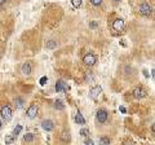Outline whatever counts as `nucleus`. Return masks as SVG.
<instances>
[{
	"label": "nucleus",
	"instance_id": "nucleus-14",
	"mask_svg": "<svg viewBox=\"0 0 155 145\" xmlns=\"http://www.w3.org/2000/svg\"><path fill=\"white\" fill-rule=\"evenodd\" d=\"M14 105H16L17 109H22L23 105H25V101H23V99H21V97H16V100H14Z\"/></svg>",
	"mask_w": 155,
	"mask_h": 145
},
{
	"label": "nucleus",
	"instance_id": "nucleus-6",
	"mask_svg": "<svg viewBox=\"0 0 155 145\" xmlns=\"http://www.w3.org/2000/svg\"><path fill=\"white\" fill-rule=\"evenodd\" d=\"M107 118H109V114H107V111L105 110V109H100V110L97 111V114H96L97 122H100V123H106Z\"/></svg>",
	"mask_w": 155,
	"mask_h": 145
},
{
	"label": "nucleus",
	"instance_id": "nucleus-12",
	"mask_svg": "<svg viewBox=\"0 0 155 145\" xmlns=\"http://www.w3.org/2000/svg\"><path fill=\"white\" fill-rule=\"evenodd\" d=\"M75 122L78 123V125H85V119H84V117L82 115V113H80V111H78V113H76Z\"/></svg>",
	"mask_w": 155,
	"mask_h": 145
},
{
	"label": "nucleus",
	"instance_id": "nucleus-18",
	"mask_svg": "<svg viewBox=\"0 0 155 145\" xmlns=\"http://www.w3.org/2000/svg\"><path fill=\"white\" fill-rule=\"evenodd\" d=\"M21 131H22V126H21V125H17L16 128L13 130V136H14V137H17V136L21 134Z\"/></svg>",
	"mask_w": 155,
	"mask_h": 145
},
{
	"label": "nucleus",
	"instance_id": "nucleus-19",
	"mask_svg": "<svg viewBox=\"0 0 155 145\" xmlns=\"http://www.w3.org/2000/svg\"><path fill=\"white\" fill-rule=\"evenodd\" d=\"M34 134H26L25 136H23V140L26 141V143H31L32 140H34Z\"/></svg>",
	"mask_w": 155,
	"mask_h": 145
},
{
	"label": "nucleus",
	"instance_id": "nucleus-15",
	"mask_svg": "<svg viewBox=\"0 0 155 145\" xmlns=\"http://www.w3.org/2000/svg\"><path fill=\"white\" fill-rule=\"evenodd\" d=\"M61 140L64 141V143H70V140H71L70 134H68V132H62V135H61Z\"/></svg>",
	"mask_w": 155,
	"mask_h": 145
},
{
	"label": "nucleus",
	"instance_id": "nucleus-16",
	"mask_svg": "<svg viewBox=\"0 0 155 145\" xmlns=\"http://www.w3.org/2000/svg\"><path fill=\"white\" fill-rule=\"evenodd\" d=\"M54 108L57 109V110H64V109H65V104L61 101V100H57V101L54 102Z\"/></svg>",
	"mask_w": 155,
	"mask_h": 145
},
{
	"label": "nucleus",
	"instance_id": "nucleus-23",
	"mask_svg": "<svg viewBox=\"0 0 155 145\" xmlns=\"http://www.w3.org/2000/svg\"><path fill=\"white\" fill-rule=\"evenodd\" d=\"M39 83H40V86H45V84L48 83V78H47V77H41L40 80H39Z\"/></svg>",
	"mask_w": 155,
	"mask_h": 145
},
{
	"label": "nucleus",
	"instance_id": "nucleus-9",
	"mask_svg": "<svg viewBox=\"0 0 155 145\" xmlns=\"http://www.w3.org/2000/svg\"><path fill=\"white\" fill-rule=\"evenodd\" d=\"M41 127H43L44 131L50 132V131H53V130H54V123H53L50 119H44L43 122H41Z\"/></svg>",
	"mask_w": 155,
	"mask_h": 145
},
{
	"label": "nucleus",
	"instance_id": "nucleus-21",
	"mask_svg": "<svg viewBox=\"0 0 155 145\" xmlns=\"http://www.w3.org/2000/svg\"><path fill=\"white\" fill-rule=\"evenodd\" d=\"M71 3H73V5L75 8H80V7H82V0H71Z\"/></svg>",
	"mask_w": 155,
	"mask_h": 145
},
{
	"label": "nucleus",
	"instance_id": "nucleus-4",
	"mask_svg": "<svg viewBox=\"0 0 155 145\" xmlns=\"http://www.w3.org/2000/svg\"><path fill=\"white\" fill-rule=\"evenodd\" d=\"M133 97L137 99V100H140V99H144L147 96V91H146L144 87H137V88L133 89Z\"/></svg>",
	"mask_w": 155,
	"mask_h": 145
},
{
	"label": "nucleus",
	"instance_id": "nucleus-17",
	"mask_svg": "<svg viewBox=\"0 0 155 145\" xmlns=\"http://www.w3.org/2000/svg\"><path fill=\"white\" fill-rule=\"evenodd\" d=\"M45 47L48 48V49H53V48L57 47V42H54V40H49V42H47Z\"/></svg>",
	"mask_w": 155,
	"mask_h": 145
},
{
	"label": "nucleus",
	"instance_id": "nucleus-10",
	"mask_svg": "<svg viewBox=\"0 0 155 145\" xmlns=\"http://www.w3.org/2000/svg\"><path fill=\"white\" fill-rule=\"evenodd\" d=\"M31 71H32V65H31V62H25V63H22V66H21V72H22V74L30 75V74H31Z\"/></svg>",
	"mask_w": 155,
	"mask_h": 145
},
{
	"label": "nucleus",
	"instance_id": "nucleus-26",
	"mask_svg": "<svg viewBox=\"0 0 155 145\" xmlns=\"http://www.w3.org/2000/svg\"><path fill=\"white\" fill-rule=\"evenodd\" d=\"M119 110H120L123 114H126V113H127V109L124 108V106H120V108H119Z\"/></svg>",
	"mask_w": 155,
	"mask_h": 145
},
{
	"label": "nucleus",
	"instance_id": "nucleus-7",
	"mask_svg": "<svg viewBox=\"0 0 155 145\" xmlns=\"http://www.w3.org/2000/svg\"><path fill=\"white\" fill-rule=\"evenodd\" d=\"M101 92H102V89H101L100 86H94L92 87L91 91H89V97H91L92 100H98V97H100Z\"/></svg>",
	"mask_w": 155,
	"mask_h": 145
},
{
	"label": "nucleus",
	"instance_id": "nucleus-1",
	"mask_svg": "<svg viewBox=\"0 0 155 145\" xmlns=\"http://www.w3.org/2000/svg\"><path fill=\"white\" fill-rule=\"evenodd\" d=\"M0 115H1L3 120H5V122H9L12 119V117H13V111H12L10 106H8V105H4L1 109H0Z\"/></svg>",
	"mask_w": 155,
	"mask_h": 145
},
{
	"label": "nucleus",
	"instance_id": "nucleus-13",
	"mask_svg": "<svg viewBox=\"0 0 155 145\" xmlns=\"http://www.w3.org/2000/svg\"><path fill=\"white\" fill-rule=\"evenodd\" d=\"M14 140H16V137H14V136H13V134L5 135V139H4V141H5V144H7V145H10V144H13V143H14Z\"/></svg>",
	"mask_w": 155,
	"mask_h": 145
},
{
	"label": "nucleus",
	"instance_id": "nucleus-29",
	"mask_svg": "<svg viewBox=\"0 0 155 145\" xmlns=\"http://www.w3.org/2000/svg\"><path fill=\"white\" fill-rule=\"evenodd\" d=\"M114 1H116V3H118V1H120V0H114Z\"/></svg>",
	"mask_w": 155,
	"mask_h": 145
},
{
	"label": "nucleus",
	"instance_id": "nucleus-2",
	"mask_svg": "<svg viewBox=\"0 0 155 145\" xmlns=\"http://www.w3.org/2000/svg\"><path fill=\"white\" fill-rule=\"evenodd\" d=\"M138 11L142 16H150L153 13V7L150 4H147V3H142V4H140Z\"/></svg>",
	"mask_w": 155,
	"mask_h": 145
},
{
	"label": "nucleus",
	"instance_id": "nucleus-24",
	"mask_svg": "<svg viewBox=\"0 0 155 145\" xmlns=\"http://www.w3.org/2000/svg\"><path fill=\"white\" fill-rule=\"evenodd\" d=\"M88 134H89V130L88 128H82V130H80V135L84 136V137H85V136H88Z\"/></svg>",
	"mask_w": 155,
	"mask_h": 145
},
{
	"label": "nucleus",
	"instance_id": "nucleus-5",
	"mask_svg": "<svg viewBox=\"0 0 155 145\" xmlns=\"http://www.w3.org/2000/svg\"><path fill=\"white\" fill-rule=\"evenodd\" d=\"M38 111H39V106L36 104H31L30 105V108L27 109V111H26V115H27L30 119H34V118H36L38 115Z\"/></svg>",
	"mask_w": 155,
	"mask_h": 145
},
{
	"label": "nucleus",
	"instance_id": "nucleus-28",
	"mask_svg": "<svg viewBox=\"0 0 155 145\" xmlns=\"http://www.w3.org/2000/svg\"><path fill=\"white\" fill-rule=\"evenodd\" d=\"M3 127V122H1V119H0V128Z\"/></svg>",
	"mask_w": 155,
	"mask_h": 145
},
{
	"label": "nucleus",
	"instance_id": "nucleus-8",
	"mask_svg": "<svg viewBox=\"0 0 155 145\" xmlns=\"http://www.w3.org/2000/svg\"><path fill=\"white\" fill-rule=\"evenodd\" d=\"M124 27H126V23H124V21L121 18H116L114 22H112V29L115 31H123Z\"/></svg>",
	"mask_w": 155,
	"mask_h": 145
},
{
	"label": "nucleus",
	"instance_id": "nucleus-20",
	"mask_svg": "<svg viewBox=\"0 0 155 145\" xmlns=\"http://www.w3.org/2000/svg\"><path fill=\"white\" fill-rule=\"evenodd\" d=\"M110 144V139L107 136H103V137L100 139V145H109Z\"/></svg>",
	"mask_w": 155,
	"mask_h": 145
},
{
	"label": "nucleus",
	"instance_id": "nucleus-25",
	"mask_svg": "<svg viewBox=\"0 0 155 145\" xmlns=\"http://www.w3.org/2000/svg\"><path fill=\"white\" fill-rule=\"evenodd\" d=\"M84 145H94V144H93V141H92L91 139H88V140L84 143Z\"/></svg>",
	"mask_w": 155,
	"mask_h": 145
},
{
	"label": "nucleus",
	"instance_id": "nucleus-22",
	"mask_svg": "<svg viewBox=\"0 0 155 145\" xmlns=\"http://www.w3.org/2000/svg\"><path fill=\"white\" fill-rule=\"evenodd\" d=\"M91 1L92 5H94V7H100L101 4H102V0H89Z\"/></svg>",
	"mask_w": 155,
	"mask_h": 145
},
{
	"label": "nucleus",
	"instance_id": "nucleus-11",
	"mask_svg": "<svg viewBox=\"0 0 155 145\" xmlns=\"http://www.w3.org/2000/svg\"><path fill=\"white\" fill-rule=\"evenodd\" d=\"M56 91L57 92H65L66 91V83L64 80H58L56 83Z\"/></svg>",
	"mask_w": 155,
	"mask_h": 145
},
{
	"label": "nucleus",
	"instance_id": "nucleus-3",
	"mask_svg": "<svg viewBox=\"0 0 155 145\" xmlns=\"http://www.w3.org/2000/svg\"><path fill=\"white\" fill-rule=\"evenodd\" d=\"M83 62H84V65H87V66H93L94 63L97 62V56L93 53H87L84 57H83Z\"/></svg>",
	"mask_w": 155,
	"mask_h": 145
},
{
	"label": "nucleus",
	"instance_id": "nucleus-27",
	"mask_svg": "<svg viewBox=\"0 0 155 145\" xmlns=\"http://www.w3.org/2000/svg\"><path fill=\"white\" fill-rule=\"evenodd\" d=\"M7 3V0H0V5H3V4H5Z\"/></svg>",
	"mask_w": 155,
	"mask_h": 145
}]
</instances>
